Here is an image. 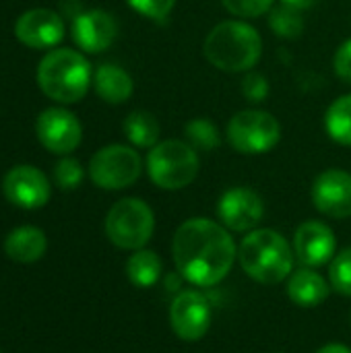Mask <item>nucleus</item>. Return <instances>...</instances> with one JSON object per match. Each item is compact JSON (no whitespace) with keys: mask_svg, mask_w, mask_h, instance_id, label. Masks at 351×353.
<instances>
[{"mask_svg":"<svg viewBox=\"0 0 351 353\" xmlns=\"http://www.w3.org/2000/svg\"><path fill=\"white\" fill-rule=\"evenodd\" d=\"M176 273L192 288L219 285L238 261V244L232 232L209 217H190L178 225L172 240Z\"/></svg>","mask_w":351,"mask_h":353,"instance_id":"1","label":"nucleus"},{"mask_svg":"<svg viewBox=\"0 0 351 353\" xmlns=\"http://www.w3.org/2000/svg\"><path fill=\"white\" fill-rule=\"evenodd\" d=\"M203 54L217 70L238 74L254 70L263 58V37L257 27L244 19L217 23L203 41Z\"/></svg>","mask_w":351,"mask_h":353,"instance_id":"2","label":"nucleus"},{"mask_svg":"<svg viewBox=\"0 0 351 353\" xmlns=\"http://www.w3.org/2000/svg\"><path fill=\"white\" fill-rule=\"evenodd\" d=\"M238 263L250 279L263 285H279L296 271L294 246L271 228H257L242 238Z\"/></svg>","mask_w":351,"mask_h":353,"instance_id":"3","label":"nucleus"},{"mask_svg":"<svg viewBox=\"0 0 351 353\" xmlns=\"http://www.w3.org/2000/svg\"><path fill=\"white\" fill-rule=\"evenodd\" d=\"M37 87L39 91L60 103H79L93 85V68L83 52L70 48H54L43 54L37 64Z\"/></svg>","mask_w":351,"mask_h":353,"instance_id":"4","label":"nucleus"},{"mask_svg":"<svg viewBox=\"0 0 351 353\" xmlns=\"http://www.w3.org/2000/svg\"><path fill=\"white\" fill-rule=\"evenodd\" d=\"M149 180L161 190H182L190 186L201 172L199 151L180 139L159 141L145 159Z\"/></svg>","mask_w":351,"mask_h":353,"instance_id":"5","label":"nucleus"},{"mask_svg":"<svg viewBox=\"0 0 351 353\" xmlns=\"http://www.w3.org/2000/svg\"><path fill=\"white\" fill-rule=\"evenodd\" d=\"M108 240L120 250H141L155 234V213L143 199L126 196L116 201L103 221Z\"/></svg>","mask_w":351,"mask_h":353,"instance_id":"6","label":"nucleus"},{"mask_svg":"<svg viewBox=\"0 0 351 353\" xmlns=\"http://www.w3.org/2000/svg\"><path fill=\"white\" fill-rule=\"evenodd\" d=\"M230 147L242 155H263L281 141L279 120L265 110H242L234 114L225 128Z\"/></svg>","mask_w":351,"mask_h":353,"instance_id":"7","label":"nucleus"},{"mask_svg":"<svg viewBox=\"0 0 351 353\" xmlns=\"http://www.w3.org/2000/svg\"><path fill=\"white\" fill-rule=\"evenodd\" d=\"M143 157L132 145H106L89 161V178L101 190H124L143 174Z\"/></svg>","mask_w":351,"mask_h":353,"instance_id":"8","label":"nucleus"},{"mask_svg":"<svg viewBox=\"0 0 351 353\" xmlns=\"http://www.w3.org/2000/svg\"><path fill=\"white\" fill-rule=\"evenodd\" d=\"M213 323V306L199 288L180 290L170 304V327L184 343L201 341Z\"/></svg>","mask_w":351,"mask_h":353,"instance_id":"9","label":"nucleus"},{"mask_svg":"<svg viewBox=\"0 0 351 353\" xmlns=\"http://www.w3.org/2000/svg\"><path fill=\"white\" fill-rule=\"evenodd\" d=\"M217 219L223 228L234 234H248L259 228L265 217V201L263 196L248 186H232L228 188L217 205Z\"/></svg>","mask_w":351,"mask_h":353,"instance_id":"10","label":"nucleus"},{"mask_svg":"<svg viewBox=\"0 0 351 353\" xmlns=\"http://www.w3.org/2000/svg\"><path fill=\"white\" fill-rule=\"evenodd\" d=\"M35 134L43 149L56 155H70L83 141L81 120L66 108H48L35 120Z\"/></svg>","mask_w":351,"mask_h":353,"instance_id":"11","label":"nucleus"},{"mask_svg":"<svg viewBox=\"0 0 351 353\" xmlns=\"http://www.w3.org/2000/svg\"><path fill=\"white\" fill-rule=\"evenodd\" d=\"M2 192L4 199L19 207V209H41L43 205H48L50 196H52V186L48 176L29 163H21L10 168L4 178H2Z\"/></svg>","mask_w":351,"mask_h":353,"instance_id":"12","label":"nucleus"},{"mask_svg":"<svg viewBox=\"0 0 351 353\" xmlns=\"http://www.w3.org/2000/svg\"><path fill=\"white\" fill-rule=\"evenodd\" d=\"M294 254L302 267L319 269L329 265L337 254V236L331 225L319 219L300 223L294 232Z\"/></svg>","mask_w":351,"mask_h":353,"instance_id":"13","label":"nucleus"},{"mask_svg":"<svg viewBox=\"0 0 351 353\" xmlns=\"http://www.w3.org/2000/svg\"><path fill=\"white\" fill-rule=\"evenodd\" d=\"M312 205L331 219L351 217V174L339 168L321 172L310 188Z\"/></svg>","mask_w":351,"mask_h":353,"instance_id":"14","label":"nucleus"},{"mask_svg":"<svg viewBox=\"0 0 351 353\" xmlns=\"http://www.w3.org/2000/svg\"><path fill=\"white\" fill-rule=\"evenodd\" d=\"M14 35L31 50H54L64 39V21L52 8H31L17 19Z\"/></svg>","mask_w":351,"mask_h":353,"instance_id":"15","label":"nucleus"},{"mask_svg":"<svg viewBox=\"0 0 351 353\" xmlns=\"http://www.w3.org/2000/svg\"><path fill=\"white\" fill-rule=\"evenodd\" d=\"M70 33L79 50H83L85 54H101L116 41L118 23L108 10H81L72 19Z\"/></svg>","mask_w":351,"mask_h":353,"instance_id":"16","label":"nucleus"},{"mask_svg":"<svg viewBox=\"0 0 351 353\" xmlns=\"http://www.w3.org/2000/svg\"><path fill=\"white\" fill-rule=\"evenodd\" d=\"M331 292L329 277H323L317 269L302 267L288 277V298L298 308H319L329 300Z\"/></svg>","mask_w":351,"mask_h":353,"instance_id":"17","label":"nucleus"},{"mask_svg":"<svg viewBox=\"0 0 351 353\" xmlns=\"http://www.w3.org/2000/svg\"><path fill=\"white\" fill-rule=\"evenodd\" d=\"M93 89L110 105L126 103L134 93V81L128 70L118 64L106 62L93 70Z\"/></svg>","mask_w":351,"mask_h":353,"instance_id":"18","label":"nucleus"},{"mask_svg":"<svg viewBox=\"0 0 351 353\" xmlns=\"http://www.w3.org/2000/svg\"><path fill=\"white\" fill-rule=\"evenodd\" d=\"M48 250V238L43 230L35 225H21L14 228L6 238H4V252L10 261L31 265L37 263Z\"/></svg>","mask_w":351,"mask_h":353,"instance_id":"19","label":"nucleus"},{"mask_svg":"<svg viewBox=\"0 0 351 353\" xmlns=\"http://www.w3.org/2000/svg\"><path fill=\"white\" fill-rule=\"evenodd\" d=\"M163 275V261L155 250H134L126 261V277L139 290L153 288Z\"/></svg>","mask_w":351,"mask_h":353,"instance_id":"20","label":"nucleus"},{"mask_svg":"<svg viewBox=\"0 0 351 353\" xmlns=\"http://www.w3.org/2000/svg\"><path fill=\"white\" fill-rule=\"evenodd\" d=\"M122 130L128 143L137 149H151L159 143V137H161V126L157 118L147 110L130 112L124 118Z\"/></svg>","mask_w":351,"mask_h":353,"instance_id":"21","label":"nucleus"},{"mask_svg":"<svg viewBox=\"0 0 351 353\" xmlns=\"http://www.w3.org/2000/svg\"><path fill=\"white\" fill-rule=\"evenodd\" d=\"M325 130L337 145L351 147V93L337 97L325 112Z\"/></svg>","mask_w":351,"mask_h":353,"instance_id":"22","label":"nucleus"},{"mask_svg":"<svg viewBox=\"0 0 351 353\" xmlns=\"http://www.w3.org/2000/svg\"><path fill=\"white\" fill-rule=\"evenodd\" d=\"M269 27L277 37L283 39H298L304 33V19L302 10L292 8L288 4H277L269 10Z\"/></svg>","mask_w":351,"mask_h":353,"instance_id":"23","label":"nucleus"},{"mask_svg":"<svg viewBox=\"0 0 351 353\" xmlns=\"http://www.w3.org/2000/svg\"><path fill=\"white\" fill-rule=\"evenodd\" d=\"M184 139L188 145H192L197 151H215L221 145L219 128L209 118H192L184 126Z\"/></svg>","mask_w":351,"mask_h":353,"instance_id":"24","label":"nucleus"},{"mask_svg":"<svg viewBox=\"0 0 351 353\" xmlns=\"http://www.w3.org/2000/svg\"><path fill=\"white\" fill-rule=\"evenodd\" d=\"M329 283L339 296L351 298V246L337 252L329 263Z\"/></svg>","mask_w":351,"mask_h":353,"instance_id":"25","label":"nucleus"},{"mask_svg":"<svg viewBox=\"0 0 351 353\" xmlns=\"http://www.w3.org/2000/svg\"><path fill=\"white\" fill-rule=\"evenodd\" d=\"M83 178H85V170H83L81 161L74 159V157H70V155H64L54 165V182L62 190H74V188H79L83 184Z\"/></svg>","mask_w":351,"mask_h":353,"instance_id":"26","label":"nucleus"},{"mask_svg":"<svg viewBox=\"0 0 351 353\" xmlns=\"http://www.w3.org/2000/svg\"><path fill=\"white\" fill-rule=\"evenodd\" d=\"M221 4L230 14L246 21L267 14L275 6V0H221Z\"/></svg>","mask_w":351,"mask_h":353,"instance_id":"27","label":"nucleus"},{"mask_svg":"<svg viewBox=\"0 0 351 353\" xmlns=\"http://www.w3.org/2000/svg\"><path fill=\"white\" fill-rule=\"evenodd\" d=\"M126 4L145 19L163 21L176 6V0H126Z\"/></svg>","mask_w":351,"mask_h":353,"instance_id":"28","label":"nucleus"},{"mask_svg":"<svg viewBox=\"0 0 351 353\" xmlns=\"http://www.w3.org/2000/svg\"><path fill=\"white\" fill-rule=\"evenodd\" d=\"M271 87H269V81L265 74L257 72V70H248L244 72V79H242V95L252 101V103H261L267 99Z\"/></svg>","mask_w":351,"mask_h":353,"instance_id":"29","label":"nucleus"},{"mask_svg":"<svg viewBox=\"0 0 351 353\" xmlns=\"http://www.w3.org/2000/svg\"><path fill=\"white\" fill-rule=\"evenodd\" d=\"M333 68L341 81L351 85V37L337 48V52L333 56Z\"/></svg>","mask_w":351,"mask_h":353,"instance_id":"30","label":"nucleus"},{"mask_svg":"<svg viewBox=\"0 0 351 353\" xmlns=\"http://www.w3.org/2000/svg\"><path fill=\"white\" fill-rule=\"evenodd\" d=\"M279 2L292 6V8H298V10H308V8H312L319 0H279Z\"/></svg>","mask_w":351,"mask_h":353,"instance_id":"31","label":"nucleus"},{"mask_svg":"<svg viewBox=\"0 0 351 353\" xmlns=\"http://www.w3.org/2000/svg\"><path fill=\"white\" fill-rule=\"evenodd\" d=\"M317 353H351V350L343 343H329V345H323Z\"/></svg>","mask_w":351,"mask_h":353,"instance_id":"32","label":"nucleus"},{"mask_svg":"<svg viewBox=\"0 0 351 353\" xmlns=\"http://www.w3.org/2000/svg\"><path fill=\"white\" fill-rule=\"evenodd\" d=\"M350 323H351V316H350Z\"/></svg>","mask_w":351,"mask_h":353,"instance_id":"33","label":"nucleus"}]
</instances>
